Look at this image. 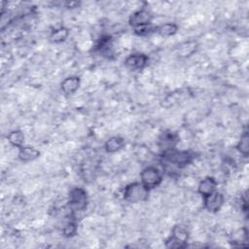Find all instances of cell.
<instances>
[{
    "instance_id": "obj_11",
    "label": "cell",
    "mask_w": 249,
    "mask_h": 249,
    "mask_svg": "<svg viewBox=\"0 0 249 249\" xmlns=\"http://www.w3.org/2000/svg\"><path fill=\"white\" fill-rule=\"evenodd\" d=\"M40 157V151L31 146H22L18 148V158L20 161L29 162Z\"/></svg>"
},
{
    "instance_id": "obj_10",
    "label": "cell",
    "mask_w": 249,
    "mask_h": 249,
    "mask_svg": "<svg viewBox=\"0 0 249 249\" xmlns=\"http://www.w3.org/2000/svg\"><path fill=\"white\" fill-rule=\"evenodd\" d=\"M217 186H218V182L216 181V179L212 176H207L205 178H203L197 186V193L203 197L206 196L212 193H214L215 191H217Z\"/></svg>"
},
{
    "instance_id": "obj_13",
    "label": "cell",
    "mask_w": 249,
    "mask_h": 249,
    "mask_svg": "<svg viewBox=\"0 0 249 249\" xmlns=\"http://www.w3.org/2000/svg\"><path fill=\"white\" fill-rule=\"evenodd\" d=\"M159 140H160L159 142H160V147H163V148H164L163 151H165V150L174 148V146L176 145V143H177V141H178V137H177V135H176L175 133H173V132L165 131V132H163V133L160 135V137Z\"/></svg>"
},
{
    "instance_id": "obj_7",
    "label": "cell",
    "mask_w": 249,
    "mask_h": 249,
    "mask_svg": "<svg viewBox=\"0 0 249 249\" xmlns=\"http://www.w3.org/2000/svg\"><path fill=\"white\" fill-rule=\"evenodd\" d=\"M203 207L210 213H217L221 210L225 202L224 195L221 192L215 191L214 193L203 196Z\"/></svg>"
},
{
    "instance_id": "obj_9",
    "label": "cell",
    "mask_w": 249,
    "mask_h": 249,
    "mask_svg": "<svg viewBox=\"0 0 249 249\" xmlns=\"http://www.w3.org/2000/svg\"><path fill=\"white\" fill-rule=\"evenodd\" d=\"M80 85H81V79L76 75H72L62 80L60 84V89L63 93H65L66 95H70L75 93L78 90V89L80 88Z\"/></svg>"
},
{
    "instance_id": "obj_6",
    "label": "cell",
    "mask_w": 249,
    "mask_h": 249,
    "mask_svg": "<svg viewBox=\"0 0 249 249\" xmlns=\"http://www.w3.org/2000/svg\"><path fill=\"white\" fill-rule=\"evenodd\" d=\"M152 19H153V16L150 13V11L146 10V9H140L137 10L135 12H133L129 18H128V23L130 24V26L135 29L138 27H142V26H147L152 24Z\"/></svg>"
},
{
    "instance_id": "obj_4",
    "label": "cell",
    "mask_w": 249,
    "mask_h": 249,
    "mask_svg": "<svg viewBox=\"0 0 249 249\" xmlns=\"http://www.w3.org/2000/svg\"><path fill=\"white\" fill-rule=\"evenodd\" d=\"M89 203L88 193L81 187H74L70 190L68 196V204L73 211L86 210Z\"/></svg>"
},
{
    "instance_id": "obj_16",
    "label": "cell",
    "mask_w": 249,
    "mask_h": 249,
    "mask_svg": "<svg viewBox=\"0 0 249 249\" xmlns=\"http://www.w3.org/2000/svg\"><path fill=\"white\" fill-rule=\"evenodd\" d=\"M7 140L12 146L16 148H20L23 146L24 143V134L19 129H14L7 134Z\"/></svg>"
},
{
    "instance_id": "obj_14",
    "label": "cell",
    "mask_w": 249,
    "mask_h": 249,
    "mask_svg": "<svg viewBox=\"0 0 249 249\" xmlns=\"http://www.w3.org/2000/svg\"><path fill=\"white\" fill-rule=\"evenodd\" d=\"M178 31V25L174 22H165L156 27V32L161 37H170L176 34Z\"/></svg>"
},
{
    "instance_id": "obj_1",
    "label": "cell",
    "mask_w": 249,
    "mask_h": 249,
    "mask_svg": "<svg viewBox=\"0 0 249 249\" xmlns=\"http://www.w3.org/2000/svg\"><path fill=\"white\" fill-rule=\"evenodd\" d=\"M150 189L141 182H133L126 185L123 191V198L129 203H138L148 200Z\"/></svg>"
},
{
    "instance_id": "obj_2",
    "label": "cell",
    "mask_w": 249,
    "mask_h": 249,
    "mask_svg": "<svg viewBox=\"0 0 249 249\" xmlns=\"http://www.w3.org/2000/svg\"><path fill=\"white\" fill-rule=\"evenodd\" d=\"M195 156L192 152L187 150H176L175 148L163 151L162 159L165 162L171 164L174 167H184L190 164Z\"/></svg>"
},
{
    "instance_id": "obj_3",
    "label": "cell",
    "mask_w": 249,
    "mask_h": 249,
    "mask_svg": "<svg viewBox=\"0 0 249 249\" xmlns=\"http://www.w3.org/2000/svg\"><path fill=\"white\" fill-rule=\"evenodd\" d=\"M189 231L183 226L175 225L170 236L165 240L164 246L168 249H183L188 246Z\"/></svg>"
},
{
    "instance_id": "obj_20",
    "label": "cell",
    "mask_w": 249,
    "mask_h": 249,
    "mask_svg": "<svg viewBox=\"0 0 249 249\" xmlns=\"http://www.w3.org/2000/svg\"><path fill=\"white\" fill-rule=\"evenodd\" d=\"M66 5L68 8H76L77 6H79V3L76 1H72V2H67Z\"/></svg>"
},
{
    "instance_id": "obj_15",
    "label": "cell",
    "mask_w": 249,
    "mask_h": 249,
    "mask_svg": "<svg viewBox=\"0 0 249 249\" xmlns=\"http://www.w3.org/2000/svg\"><path fill=\"white\" fill-rule=\"evenodd\" d=\"M68 36H69L68 28H66L64 26H60V27L53 29L51 32L50 41L54 44H60L62 42H64L68 38Z\"/></svg>"
},
{
    "instance_id": "obj_19",
    "label": "cell",
    "mask_w": 249,
    "mask_h": 249,
    "mask_svg": "<svg viewBox=\"0 0 249 249\" xmlns=\"http://www.w3.org/2000/svg\"><path fill=\"white\" fill-rule=\"evenodd\" d=\"M77 230H78L77 224L74 221H69L64 225L62 229V234L65 237H72L76 234Z\"/></svg>"
},
{
    "instance_id": "obj_12",
    "label": "cell",
    "mask_w": 249,
    "mask_h": 249,
    "mask_svg": "<svg viewBox=\"0 0 249 249\" xmlns=\"http://www.w3.org/2000/svg\"><path fill=\"white\" fill-rule=\"evenodd\" d=\"M125 142L124 139L122 136L116 135L110 137L108 140H106L104 144V148L107 153H116L124 148Z\"/></svg>"
},
{
    "instance_id": "obj_5",
    "label": "cell",
    "mask_w": 249,
    "mask_h": 249,
    "mask_svg": "<svg viewBox=\"0 0 249 249\" xmlns=\"http://www.w3.org/2000/svg\"><path fill=\"white\" fill-rule=\"evenodd\" d=\"M140 182L148 189H154L162 182V174L156 166L145 167L140 172Z\"/></svg>"
},
{
    "instance_id": "obj_8",
    "label": "cell",
    "mask_w": 249,
    "mask_h": 249,
    "mask_svg": "<svg viewBox=\"0 0 249 249\" xmlns=\"http://www.w3.org/2000/svg\"><path fill=\"white\" fill-rule=\"evenodd\" d=\"M148 56L145 53H131L124 59V65L126 68L132 71L136 70H142L144 69L148 64Z\"/></svg>"
},
{
    "instance_id": "obj_17",
    "label": "cell",
    "mask_w": 249,
    "mask_h": 249,
    "mask_svg": "<svg viewBox=\"0 0 249 249\" xmlns=\"http://www.w3.org/2000/svg\"><path fill=\"white\" fill-rule=\"evenodd\" d=\"M235 149L243 157H248V155H249V135H248L247 130H245L241 134V136L235 146Z\"/></svg>"
},
{
    "instance_id": "obj_18",
    "label": "cell",
    "mask_w": 249,
    "mask_h": 249,
    "mask_svg": "<svg viewBox=\"0 0 249 249\" xmlns=\"http://www.w3.org/2000/svg\"><path fill=\"white\" fill-rule=\"evenodd\" d=\"M197 49V43L195 41H188L180 45L178 48V54L182 57H188L192 55Z\"/></svg>"
}]
</instances>
